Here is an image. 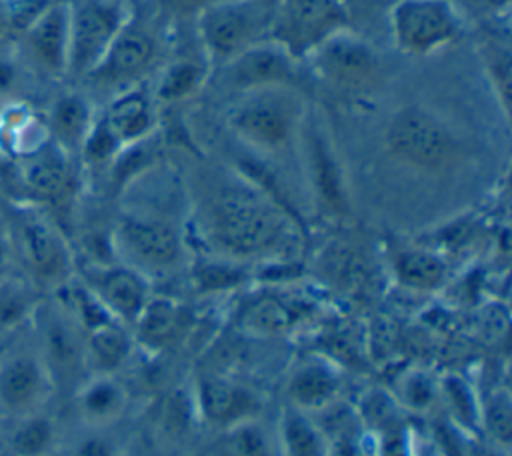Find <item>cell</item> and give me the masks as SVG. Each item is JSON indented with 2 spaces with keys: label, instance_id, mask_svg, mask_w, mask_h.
<instances>
[{
  "label": "cell",
  "instance_id": "cell-4",
  "mask_svg": "<svg viewBox=\"0 0 512 456\" xmlns=\"http://www.w3.org/2000/svg\"><path fill=\"white\" fill-rule=\"evenodd\" d=\"M228 130L260 152L284 150L306 120V104L296 88H268L240 94L226 110Z\"/></svg>",
  "mask_w": 512,
  "mask_h": 456
},
{
  "label": "cell",
  "instance_id": "cell-20",
  "mask_svg": "<svg viewBox=\"0 0 512 456\" xmlns=\"http://www.w3.org/2000/svg\"><path fill=\"white\" fill-rule=\"evenodd\" d=\"M38 308V306H36ZM36 316L38 310H34ZM52 380L56 376H70L84 362V342L80 340L74 324L60 314L40 316V350Z\"/></svg>",
  "mask_w": 512,
  "mask_h": 456
},
{
  "label": "cell",
  "instance_id": "cell-5",
  "mask_svg": "<svg viewBox=\"0 0 512 456\" xmlns=\"http://www.w3.org/2000/svg\"><path fill=\"white\" fill-rule=\"evenodd\" d=\"M274 2L214 0L196 16V38L210 68H220L270 34Z\"/></svg>",
  "mask_w": 512,
  "mask_h": 456
},
{
  "label": "cell",
  "instance_id": "cell-12",
  "mask_svg": "<svg viewBox=\"0 0 512 456\" xmlns=\"http://www.w3.org/2000/svg\"><path fill=\"white\" fill-rule=\"evenodd\" d=\"M298 60L270 38L246 48L220 66L224 86L234 94L268 88H296Z\"/></svg>",
  "mask_w": 512,
  "mask_h": 456
},
{
  "label": "cell",
  "instance_id": "cell-9",
  "mask_svg": "<svg viewBox=\"0 0 512 456\" xmlns=\"http://www.w3.org/2000/svg\"><path fill=\"white\" fill-rule=\"evenodd\" d=\"M312 74L340 94L372 92L382 78V60L374 46L350 28L336 32L308 58Z\"/></svg>",
  "mask_w": 512,
  "mask_h": 456
},
{
  "label": "cell",
  "instance_id": "cell-23",
  "mask_svg": "<svg viewBox=\"0 0 512 456\" xmlns=\"http://www.w3.org/2000/svg\"><path fill=\"white\" fill-rule=\"evenodd\" d=\"M126 404V394L118 382L108 374H98L80 386L76 394V408L84 422L104 426L116 420Z\"/></svg>",
  "mask_w": 512,
  "mask_h": 456
},
{
  "label": "cell",
  "instance_id": "cell-33",
  "mask_svg": "<svg viewBox=\"0 0 512 456\" xmlns=\"http://www.w3.org/2000/svg\"><path fill=\"white\" fill-rule=\"evenodd\" d=\"M484 60L490 72V78L496 80V90L502 96L504 108H508V92H510V50L508 42L504 40H488L484 44Z\"/></svg>",
  "mask_w": 512,
  "mask_h": 456
},
{
  "label": "cell",
  "instance_id": "cell-2",
  "mask_svg": "<svg viewBox=\"0 0 512 456\" xmlns=\"http://www.w3.org/2000/svg\"><path fill=\"white\" fill-rule=\"evenodd\" d=\"M384 146L402 166L428 174L456 168L466 154L458 132L438 112L422 104L402 106L390 116Z\"/></svg>",
  "mask_w": 512,
  "mask_h": 456
},
{
  "label": "cell",
  "instance_id": "cell-43",
  "mask_svg": "<svg viewBox=\"0 0 512 456\" xmlns=\"http://www.w3.org/2000/svg\"><path fill=\"white\" fill-rule=\"evenodd\" d=\"M392 2H394V0H392Z\"/></svg>",
  "mask_w": 512,
  "mask_h": 456
},
{
  "label": "cell",
  "instance_id": "cell-22",
  "mask_svg": "<svg viewBox=\"0 0 512 456\" xmlns=\"http://www.w3.org/2000/svg\"><path fill=\"white\" fill-rule=\"evenodd\" d=\"M210 74V64L204 56H178L168 62L158 78L154 100L156 104H174L194 96Z\"/></svg>",
  "mask_w": 512,
  "mask_h": 456
},
{
  "label": "cell",
  "instance_id": "cell-16",
  "mask_svg": "<svg viewBox=\"0 0 512 456\" xmlns=\"http://www.w3.org/2000/svg\"><path fill=\"white\" fill-rule=\"evenodd\" d=\"M156 106L150 88L136 84L116 92L106 110L96 118L122 152L152 136L158 122Z\"/></svg>",
  "mask_w": 512,
  "mask_h": 456
},
{
  "label": "cell",
  "instance_id": "cell-14",
  "mask_svg": "<svg viewBox=\"0 0 512 456\" xmlns=\"http://www.w3.org/2000/svg\"><path fill=\"white\" fill-rule=\"evenodd\" d=\"M120 252L146 270H170L182 260L178 230L160 218L124 216L116 226Z\"/></svg>",
  "mask_w": 512,
  "mask_h": 456
},
{
  "label": "cell",
  "instance_id": "cell-24",
  "mask_svg": "<svg viewBox=\"0 0 512 456\" xmlns=\"http://www.w3.org/2000/svg\"><path fill=\"white\" fill-rule=\"evenodd\" d=\"M286 392L296 410H320L336 398L338 378L322 364H308L294 372Z\"/></svg>",
  "mask_w": 512,
  "mask_h": 456
},
{
  "label": "cell",
  "instance_id": "cell-21",
  "mask_svg": "<svg viewBox=\"0 0 512 456\" xmlns=\"http://www.w3.org/2000/svg\"><path fill=\"white\" fill-rule=\"evenodd\" d=\"M308 150H310V168H312V180H314L318 200L326 210L334 214H344L348 210V194H346L342 170L322 132L310 130Z\"/></svg>",
  "mask_w": 512,
  "mask_h": 456
},
{
  "label": "cell",
  "instance_id": "cell-30",
  "mask_svg": "<svg viewBox=\"0 0 512 456\" xmlns=\"http://www.w3.org/2000/svg\"><path fill=\"white\" fill-rule=\"evenodd\" d=\"M136 322L146 342L164 344L174 336L180 322V312L168 300H148Z\"/></svg>",
  "mask_w": 512,
  "mask_h": 456
},
{
  "label": "cell",
  "instance_id": "cell-36",
  "mask_svg": "<svg viewBox=\"0 0 512 456\" xmlns=\"http://www.w3.org/2000/svg\"><path fill=\"white\" fill-rule=\"evenodd\" d=\"M76 456H114V450L102 438H88L78 446Z\"/></svg>",
  "mask_w": 512,
  "mask_h": 456
},
{
  "label": "cell",
  "instance_id": "cell-34",
  "mask_svg": "<svg viewBox=\"0 0 512 456\" xmlns=\"http://www.w3.org/2000/svg\"><path fill=\"white\" fill-rule=\"evenodd\" d=\"M484 424L488 434L500 442L508 444L512 436V412H510V402L506 396H496L486 404L484 412Z\"/></svg>",
  "mask_w": 512,
  "mask_h": 456
},
{
  "label": "cell",
  "instance_id": "cell-29",
  "mask_svg": "<svg viewBox=\"0 0 512 456\" xmlns=\"http://www.w3.org/2000/svg\"><path fill=\"white\" fill-rule=\"evenodd\" d=\"M36 302L30 288L14 278L0 280V334L18 328L24 320L32 318Z\"/></svg>",
  "mask_w": 512,
  "mask_h": 456
},
{
  "label": "cell",
  "instance_id": "cell-27",
  "mask_svg": "<svg viewBox=\"0 0 512 456\" xmlns=\"http://www.w3.org/2000/svg\"><path fill=\"white\" fill-rule=\"evenodd\" d=\"M128 354V342L124 334L110 322L88 330L84 340V362L98 374L116 370Z\"/></svg>",
  "mask_w": 512,
  "mask_h": 456
},
{
  "label": "cell",
  "instance_id": "cell-35",
  "mask_svg": "<svg viewBox=\"0 0 512 456\" xmlns=\"http://www.w3.org/2000/svg\"><path fill=\"white\" fill-rule=\"evenodd\" d=\"M214 0H162L164 8L174 16H198Z\"/></svg>",
  "mask_w": 512,
  "mask_h": 456
},
{
  "label": "cell",
  "instance_id": "cell-17",
  "mask_svg": "<svg viewBox=\"0 0 512 456\" xmlns=\"http://www.w3.org/2000/svg\"><path fill=\"white\" fill-rule=\"evenodd\" d=\"M110 316L136 322L148 302V288L144 278L126 266L96 268L90 274L88 288Z\"/></svg>",
  "mask_w": 512,
  "mask_h": 456
},
{
  "label": "cell",
  "instance_id": "cell-25",
  "mask_svg": "<svg viewBox=\"0 0 512 456\" xmlns=\"http://www.w3.org/2000/svg\"><path fill=\"white\" fill-rule=\"evenodd\" d=\"M392 268L400 284L412 290H434L446 280V264L424 248H400L394 252Z\"/></svg>",
  "mask_w": 512,
  "mask_h": 456
},
{
  "label": "cell",
  "instance_id": "cell-10",
  "mask_svg": "<svg viewBox=\"0 0 512 456\" xmlns=\"http://www.w3.org/2000/svg\"><path fill=\"white\" fill-rule=\"evenodd\" d=\"M160 58V34L150 20L132 10L100 64L86 76L92 84L116 92L140 84Z\"/></svg>",
  "mask_w": 512,
  "mask_h": 456
},
{
  "label": "cell",
  "instance_id": "cell-26",
  "mask_svg": "<svg viewBox=\"0 0 512 456\" xmlns=\"http://www.w3.org/2000/svg\"><path fill=\"white\" fill-rule=\"evenodd\" d=\"M322 432L302 414L290 408L280 420V456H328Z\"/></svg>",
  "mask_w": 512,
  "mask_h": 456
},
{
  "label": "cell",
  "instance_id": "cell-7",
  "mask_svg": "<svg viewBox=\"0 0 512 456\" xmlns=\"http://www.w3.org/2000/svg\"><path fill=\"white\" fill-rule=\"evenodd\" d=\"M346 28L348 8L344 0H276L268 38L302 62Z\"/></svg>",
  "mask_w": 512,
  "mask_h": 456
},
{
  "label": "cell",
  "instance_id": "cell-1",
  "mask_svg": "<svg viewBox=\"0 0 512 456\" xmlns=\"http://www.w3.org/2000/svg\"><path fill=\"white\" fill-rule=\"evenodd\" d=\"M206 224L216 248L232 258L266 256L280 248L288 232L276 204L242 184H228L210 198Z\"/></svg>",
  "mask_w": 512,
  "mask_h": 456
},
{
  "label": "cell",
  "instance_id": "cell-11",
  "mask_svg": "<svg viewBox=\"0 0 512 456\" xmlns=\"http://www.w3.org/2000/svg\"><path fill=\"white\" fill-rule=\"evenodd\" d=\"M18 40V54L28 70L52 80L66 78L70 48L68 0H48L18 32Z\"/></svg>",
  "mask_w": 512,
  "mask_h": 456
},
{
  "label": "cell",
  "instance_id": "cell-13",
  "mask_svg": "<svg viewBox=\"0 0 512 456\" xmlns=\"http://www.w3.org/2000/svg\"><path fill=\"white\" fill-rule=\"evenodd\" d=\"M54 388L48 366L34 350H12L0 358V410L10 418L42 412Z\"/></svg>",
  "mask_w": 512,
  "mask_h": 456
},
{
  "label": "cell",
  "instance_id": "cell-38",
  "mask_svg": "<svg viewBox=\"0 0 512 456\" xmlns=\"http://www.w3.org/2000/svg\"><path fill=\"white\" fill-rule=\"evenodd\" d=\"M382 456H410L400 432H388L382 442Z\"/></svg>",
  "mask_w": 512,
  "mask_h": 456
},
{
  "label": "cell",
  "instance_id": "cell-28",
  "mask_svg": "<svg viewBox=\"0 0 512 456\" xmlns=\"http://www.w3.org/2000/svg\"><path fill=\"white\" fill-rule=\"evenodd\" d=\"M58 440L54 422L42 414H30L18 418L16 428L10 436V450L14 456H48Z\"/></svg>",
  "mask_w": 512,
  "mask_h": 456
},
{
  "label": "cell",
  "instance_id": "cell-31",
  "mask_svg": "<svg viewBox=\"0 0 512 456\" xmlns=\"http://www.w3.org/2000/svg\"><path fill=\"white\" fill-rule=\"evenodd\" d=\"M218 456H276L266 432L252 420L228 428Z\"/></svg>",
  "mask_w": 512,
  "mask_h": 456
},
{
  "label": "cell",
  "instance_id": "cell-8",
  "mask_svg": "<svg viewBox=\"0 0 512 456\" xmlns=\"http://www.w3.org/2000/svg\"><path fill=\"white\" fill-rule=\"evenodd\" d=\"M70 48L66 78H86L132 14L128 0H68Z\"/></svg>",
  "mask_w": 512,
  "mask_h": 456
},
{
  "label": "cell",
  "instance_id": "cell-15",
  "mask_svg": "<svg viewBox=\"0 0 512 456\" xmlns=\"http://www.w3.org/2000/svg\"><path fill=\"white\" fill-rule=\"evenodd\" d=\"M20 182L26 190L28 204H44L50 208H64L72 202L76 192V170L70 154L54 142H46L32 154L20 158Z\"/></svg>",
  "mask_w": 512,
  "mask_h": 456
},
{
  "label": "cell",
  "instance_id": "cell-3",
  "mask_svg": "<svg viewBox=\"0 0 512 456\" xmlns=\"http://www.w3.org/2000/svg\"><path fill=\"white\" fill-rule=\"evenodd\" d=\"M14 264L34 288H64L72 276V252L56 222L34 204H14L6 220Z\"/></svg>",
  "mask_w": 512,
  "mask_h": 456
},
{
  "label": "cell",
  "instance_id": "cell-37",
  "mask_svg": "<svg viewBox=\"0 0 512 456\" xmlns=\"http://www.w3.org/2000/svg\"><path fill=\"white\" fill-rule=\"evenodd\" d=\"M406 396L412 406H422L430 400V388L422 378H412L406 386Z\"/></svg>",
  "mask_w": 512,
  "mask_h": 456
},
{
  "label": "cell",
  "instance_id": "cell-39",
  "mask_svg": "<svg viewBox=\"0 0 512 456\" xmlns=\"http://www.w3.org/2000/svg\"><path fill=\"white\" fill-rule=\"evenodd\" d=\"M470 456H498L492 448H486V446H476L472 452H470Z\"/></svg>",
  "mask_w": 512,
  "mask_h": 456
},
{
  "label": "cell",
  "instance_id": "cell-6",
  "mask_svg": "<svg viewBox=\"0 0 512 456\" xmlns=\"http://www.w3.org/2000/svg\"><path fill=\"white\" fill-rule=\"evenodd\" d=\"M388 24L394 46L414 58L436 54L462 34V14L452 0H394Z\"/></svg>",
  "mask_w": 512,
  "mask_h": 456
},
{
  "label": "cell",
  "instance_id": "cell-32",
  "mask_svg": "<svg viewBox=\"0 0 512 456\" xmlns=\"http://www.w3.org/2000/svg\"><path fill=\"white\" fill-rule=\"evenodd\" d=\"M244 324L258 334H276L290 324V314L278 300L266 298V300L254 302L246 310Z\"/></svg>",
  "mask_w": 512,
  "mask_h": 456
},
{
  "label": "cell",
  "instance_id": "cell-18",
  "mask_svg": "<svg viewBox=\"0 0 512 456\" xmlns=\"http://www.w3.org/2000/svg\"><path fill=\"white\" fill-rule=\"evenodd\" d=\"M196 396L204 420L226 430L252 420L258 410V400L250 390L220 376H204L198 382Z\"/></svg>",
  "mask_w": 512,
  "mask_h": 456
},
{
  "label": "cell",
  "instance_id": "cell-19",
  "mask_svg": "<svg viewBox=\"0 0 512 456\" xmlns=\"http://www.w3.org/2000/svg\"><path fill=\"white\" fill-rule=\"evenodd\" d=\"M94 120L96 114L86 96L78 92H64L52 102L44 124L50 142L72 156L82 150Z\"/></svg>",
  "mask_w": 512,
  "mask_h": 456
},
{
  "label": "cell",
  "instance_id": "cell-42",
  "mask_svg": "<svg viewBox=\"0 0 512 456\" xmlns=\"http://www.w3.org/2000/svg\"><path fill=\"white\" fill-rule=\"evenodd\" d=\"M0 108H2V100H0Z\"/></svg>",
  "mask_w": 512,
  "mask_h": 456
},
{
  "label": "cell",
  "instance_id": "cell-40",
  "mask_svg": "<svg viewBox=\"0 0 512 456\" xmlns=\"http://www.w3.org/2000/svg\"><path fill=\"white\" fill-rule=\"evenodd\" d=\"M484 6H488V8H504V6H508V2L510 0H480Z\"/></svg>",
  "mask_w": 512,
  "mask_h": 456
},
{
  "label": "cell",
  "instance_id": "cell-41",
  "mask_svg": "<svg viewBox=\"0 0 512 456\" xmlns=\"http://www.w3.org/2000/svg\"><path fill=\"white\" fill-rule=\"evenodd\" d=\"M266 2H276V0H266Z\"/></svg>",
  "mask_w": 512,
  "mask_h": 456
}]
</instances>
